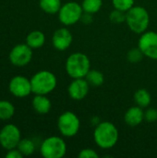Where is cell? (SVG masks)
<instances>
[{
  "label": "cell",
  "instance_id": "cell-1",
  "mask_svg": "<svg viewBox=\"0 0 157 158\" xmlns=\"http://www.w3.org/2000/svg\"><path fill=\"white\" fill-rule=\"evenodd\" d=\"M118 128L110 121L99 122L93 131V140L101 149H111L118 142Z\"/></svg>",
  "mask_w": 157,
  "mask_h": 158
},
{
  "label": "cell",
  "instance_id": "cell-2",
  "mask_svg": "<svg viewBox=\"0 0 157 158\" xmlns=\"http://www.w3.org/2000/svg\"><path fill=\"white\" fill-rule=\"evenodd\" d=\"M91 69V61L87 55L77 52L71 54L66 61V71L72 79L85 78Z\"/></svg>",
  "mask_w": 157,
  "mask_h": 158
},
{
  "label": "cell",
  "instance_id": "cell-3",
  "mask_svg": "<svg viewBox=\"0 0 157 158\" xmlns=\"http://www.w3.org/2000/svg\"><path fill=\"white\" fill-rule=\"evenodd\" d=\"M126 22L130 31L137 34H142L149 27V12L143 6H134L126 12Z\"/></svg>",
  "mask_w": 157,
  "mask_h": 158
},
{
  "label": "cell",
  "instance_id": "cell-4",
  "mask_svg": "<svg viewBox=\"0 0 157 158\" xmlns=\"http://www.w3.org/2000/svg\"><path fill=\"white\" fill-rule=\"evenodd\" d=\"M31 83L34 94L47 95L56 89L57 80L53 72L49 70H40L31 78Z\"/></svg>",
  "mask_w": 157,
  "mask_h": 158
},
{
  "label": "cell",
  "instance_id": "cell-5",
  "mask_svg": "<svg viewBox=\"0 0 157 158\" xmlns=\"http://www.w3.org/2000/svg\"><path fill=\"white\" fill-rule=\"evenodd\" d=\"M40 153L44 158H62L67 154V144L59 136H50L43 141Z\"/></svg>",
  "mask_w": 157,
  "mask_h": 158
},
{
  "label": "cell",
  "instance_id": "cell-6",
  "mask_svg": "<svg viewBox=\"0 0 157 158\" xmlns=\"http://www.w3.org/2000/svg\"><path fill=\"white\" fill-rule=\"evenodd\" d=\"M84 11L81 4L78 2L70 1L61 6L58 11V19L65 26L74 25L81 19Z\"/></svg>",
  "mask_w": 157,
  "mask_h": 158
},
{
  "label": "cell",
  "instance_id": "cell-7",
  "mask_svg": "<svg viewBox=\"0 0 157 158\" xmlns=\"http://www.w3.org/2000/svg\"><path fill=\"white\" fill-rule=\"evenodd\" d=\"M57 128L64 137H74L81 128L80 118L74 112L66 111L59 116L57 119Z\"/></svg>",
  "mask_w": 157,
  "mask_h": 158
},
{
  "label": "cell",
  "instance_id": "cell-8",
  "mask_svg": "<svg viewBox=\"0 0 157 158\" xmlns=\"http://www.w3.org/2000/svg\"><path fill=\"white\" fill-rule=\"evenodd\" d=\"M21 140L19 129L14 124H6L0 130V145L3 149L8 151L17 148Z\"/></svg>",
  "mask_w": 157,
  "mask_h": 158
},
{
  "label": "cell",
  "instance_id": "cell-9",
  "mask_svg": "<svg viewBox=\"0 0 157 158\" xmlns=\"http://www.w3.org/2000/svg\"><path fill=\"white\" fill-rule=\"evenodd\" d=\"M32 50L26 43L16 44L10 50L8 59L15 67L27 66L32 59Z\"/></svg>",
  "mask_w": 157,
  "mask_h": 158
},
{
  "label": "cell",
  "instance_id": "cell-10",
  "mask_svg": "<svg viewBox=\"0 0 157 158\" xmlns=\"http://www.w3.org/2000/svg\"><path fill=\"white\" fill-rule=\"evenodd\" d=\"M138 47L142 50L144 56L157 60V32L146 31L141 34Z\"/></svg>",
  "mask_w": 157,
  "mask_h": 158
},
{
  "label": "cell",
  "instance_id": "cell-11",
  "mask_svg": "<svg viewBox=\"0 0 157 158\" xmlns=\"http://www.w3.org/2000/svg\"><path fill=\"white\" fill-rule=\"evenodd\" d=\"M9 93L18 98H24L32 93L31 80L22 75L14 76L8 83Z\"/></svg>",
  "mask_w": 157,
  "mask_h": 158
},
{
  "label": "cell",
  "instance_id": "cell-12",
  "mask_svg": "<svg viewBox=\"0 0 157 158\" xmlns=\"http://www.w3.org/2000/svg\"><path fill=\"white\" fill-rule=\"evenodd\" d=\"M90 84L85 78L73 79L68 88V93L70 98L75 101H81L84 99L89 94Z\"/></svg>",
  "mask_w": 157,
  "mask_h": 158
},
{
  "label": "cell",
  "instance_id": "cell-13",
  "mask_svg": "<svg viewBox=\"0 0 157 158\" xmlns=\"http://www.w3.org/2000/svg\"><path fill=\"white\" fill-rule=\"evenodd\" d=\"M73 36L70 31L67 28H59L57 29L52 37L53 46L58 51L67 50L72 44Z\"/></svg>",
  "mask_w": 157,
  "mask_h": 158
},
{
  "label": "cell",
  "instance_id": "cell-14",
  "mask_svg": "<svg viewBox=\"0 0 157 158\" xmlns=\"http://www.w3.org/2000/svg\"><path fill=\"white\" fill-rule=\"evenodd\" d=\"M125 122L131 127H136L140 125L144 120V111L143 108L139 106L130 107L124 116Z\"/></svg>",
  "mask_w": 157,
  "mask_h": 158
},
{
  "label": "cell",
  "instance_id": "cell-15",
  "mask_svg": "<svg viewBox=\"0 0 157 158\" xmlns=\"http://www.w3.org/2000/svg\"><path fill=\"white\" fill-rule=\"evenodd\" d=\"M31 105L34 111L40 115L48 114L52 108V103L50 99L44 94H35Z\"/></svg>",
  "mask_w": 157,
  "mask_h": 158
},
{
  "label": "cell",
  "instance_id": "cell-16",
  "mask_svg": "<svg viewBox=\"0 0 157 158\" xmlns=\"http://www.w3.org/2000/svg\"><path fill=\"white\" fill-rule=\"evenodd\" d=\"M45 43V35L41 31H32L26 37V44L31 49H39Z\"/></svg>",
  "mask_w": 157,
  "mask_h": 158
},
{
  "label": "cell",
  "instance_id": "cell-17",
  "mask_svg": "<svg viewBox=\"0 0 157 158\" xmlns=\"http://www.w3.org/2000/svg\"><path fill=\"white\" fill-rule=\"evenodd\" d=\"M134 101L140 107L146 108L151 104V94L146 89H139L134 94Z\"/></svg>",
  "mask_w": 157,
  "mask_h": 158
},
{
  "label": "cell",
  "instance_id": "cell-18",
  "mask_svg": "<svg viewBox=\"0 0 157 158\" xmlns=\"http://www.w3.org/2000/svg\"><path fill=\"white\" fill-rule=\"evenodd\" d=\"M39 6L41 9L47 14L58 13L62 3L61 0H39Z\"/></svg>",
  "mask_w": 157,
  "mask_h": 158
},
{
  "label": "cell",
  "instance_id": "cell-19",
  "mask_svg": "<svg viewBox=\"0 0 157 158\" xmlns=\"http://www.w3.org/2000/svg\"><path fill=\"white\" fill-rule=\"evenodd\" d=\"M15 115L14 105L6 100H0V119L8 120Z\"/></svg>",
  "mask_w": 157,
  "mask_h": 158
},
{
  "label": "cell",
  "instance_id": "cell-20",
  "mask_svg": "<svg viewBox=\"0 0 157 158\" xmlns=\"http://www.w3.org/2000/svg\"><path fill=\"white\" fill-rule=\"evenodd\" d=\"M85 79L90 84V86H93V87H99L105 81L104 74L101 71L96 70V69H90Z\"/></svg>",
  "mask_w": 157,
  "mask_h": 158
},
{
  "label": "cell",
  "instance_id": "cell-21",
  "mask_svg": "<svg viewBox=\"0 0 157 158\" xmlns=\"http://www.w3.org/2000/svg\"><path fill=\"white\" fill-rule=\"evenodd\" d=\"M23 156H29L35 151V144L31 139H21L17 146Z\"/></svg>",
  "mask_w": 157,
  "mask_h": 158
},
{
  "label": "cell",
  "instance_id": "cell-22",
  "mask_svg": "<svg viewBox=\"0 0 157 158\" xmlns=\"http://www.w3.org/2000/svg\"><path fill=\"white\" fill-rule=\"evenodd\" d=\"M103 6V0H83L81 6L84 12L90 14L97 13Z\"/></svg>",
  "mask_w": 157,
  "mask_h": 158
},
{
  "label": "cell",
  "instance_id": "cell-23",
  "mask_svg": "<svg viewBox=\"0 0 157 158\" xmlns=\"http://www.w3.org/2000/svg\"><path fill=\"white\" fill-rule=\"evenodd\" d=\"M134 2L135 0H112L114 8L124 12L129 11L132 6H134Z\"/></svg>",
  "mask_w": 157,
  "mask_h": 158
},
{
  "label": "cell",
  "instance_id": "cell-24",
  "mask_svg": "<svg viewBox=\"0 0 157 158\" xmlns=\"http://www.w3.org/2000/svg\"><path fill=\"white\" fill-rule=\"evenodd\" d=\"M144 56V55L143 54L142 50L139 48V47H136V48H132L129 51L128 55H127V58L128 60L132 63V64H136V63H139L143 57Z\"/></svg>",
  "mask_w": 157,
  "mask_h": 158
},
{
  "label": "cell",
  "instance_id": "cell-25",
  "mask_svg": "<svg viewBox=\"0 0 157 158\" xmlns=\"http://www.w3.org/2000/svg\"><path fill=\"white\" fill-rule=\"evenodd\" d=\"M109 18L113 23H116V24L122 23V22L126 21V12L115 8V10H113L110 13Z\"/></svg>",
  "mask_w": 157,
  "mask_h": 158
},
{
  "label": "cell",
  "instance_id": "cell-26",
  "mask_svg": "<svg viewBox=\"0 0 157 158\" xmlns=\"http://www.w3.org/2000/svg\"><path fill=\"white\" fill-rule=\"evenodd\" d=\"M78 156L79 158H98L99 155L95 150L92 148H85L80 151Z\"/></svg>",
  "mask_w": 157,
  "mask_h": 158
},
{
  "label": "cell",
  "instance_id": "cell-27",
  "mask_svg": "<svg viewBox=\"0 0 157 158\" xmlns=\"http://www.w3.org/2000/svg\"><path fill=\"white\" fill-rule=\"evenodd\" d=\"M144 119L147 122L153 123L157 120V110L155 108H149L144 112Z\"/></svg>",
  "mask_w": 157,
  "mask_h": 158
},
{
  "label": "cell",
  "instance_id": "cell-28",
  "mask_svg": "<svg viewBox=\"0 0 157 158\" xmlns=\"http://www.w3.org/2000/svg\"><path fill=\"white\" fill-rule=\"evenodd\" d=\"M6 158H22V154L19 151L18 148H13L11 150H8L7 153L6 154Z\"/></svg>",
  "mask_w": 157,
  "mask_h": 158
},
{
  "label": "cell",
  "instance_id": "cell-29",
  "mask_svg": "<svg viewBox=\"0 0 157 158\" xmlns=\"http://www.w3.org/2000/svg\"><path fill=\"white\" fill-rule=\"evenodd\" d=\"M92 15L93 14H90V13H86V12H84L83 13V15H82V17H81V21L82 22H84L85 24H88V23H90V22H92V20H93V19H92Z\"/></svg>",
  "mask_w": 157,
  "mask_h": 158
}]
</instances>
